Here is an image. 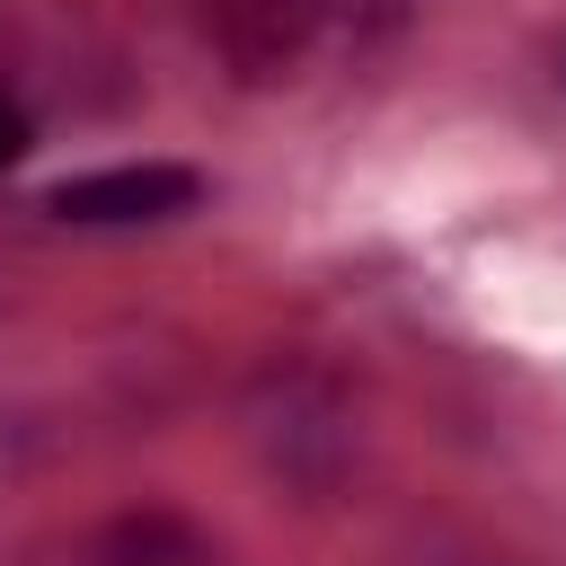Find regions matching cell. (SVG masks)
Segmentation results:
<instances>
[{"instance_id":"7a4b0ae2","label":"cell","mask_w":566,"mask_h":566,"mask_svg":"<svg viewBox=\"0 0 566 566\" xmlns=\"http://www.w3.org/2000/svg\"><path fill=\"white\" fill-rule=\"evenodd\" d=\"M18 150H27V115H18V106H0V168H9Z\"/></svg>"},{"instance_id":"6da1fadb","label":"cell","mask_w":566,"mask_h":566,"mask_svg":"<svg viewBox=\"0 0 566 566\" xmlns=\"http://www.w3.org/2000/svg\"><path fill=\"white\" fill-rule=\"evenodd\" d=\"M195 195H203L195 168H177V159H142V168H88V177H62V186L44 195V212H53V221H80V230H124V221H168V212H186Z\"/></svg>"}]
</instances>
